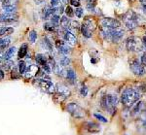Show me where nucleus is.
I'll return each mask as SVG.
<instances>
[{"mask_svg": "<svg viewBox=\"0 0 146 135\" xmlns=\"http://www.w3.org/2000/svg\"><path fill=\"white\" fill-rule=\"evenodd\" d=\"M141 97V93L138 91L137 89L135 87H127L125 89L121 94V102L123 103L125 107L131 108L133 104L139 101Z\"/></svg>", "mask_w": 146, "mask_h": 135, "instance_id": "f257e3e1", "label": "nucleus"}, {"mask_svg": "<svg viewBox=\"0 0 146 135\" xmlns=\"http://www.w3.org/2000/svg\"><path fill=\"white\" fill-rule=\"evenodd\" d=\"M100 35L105 41L113 42V43H119L124 37L125 31L122 28H116V29H110L101 26L100 29Z\"/></svg>", "mask_w": 146, "mask_h": 135, "instance_id": "f03ea898", "label": "nucleus"}, {"mask_svg": "<svg viewBox=\"0 0 146 135\" xmlns=\"http://www.w3.org/2000/svg\"><path fill=\"white\" fill-rule=\"evenodd\" d=\"M66 110H67V112L74 118V119L82 120V119H84V118H86V115H87L86 110L76 103L67 104Z\"/></svg>", "mask_w": 146, "mask_h": 135, "instance_id": "7ed1b4c3", "label": "nucleus"}, {"mask_svg": "<svg viewBox=\"0 0 146 135\" xmlns=\"http://www.w3.org/2000/svg\"><path fill=\"white\" fill-rule=\"evenodd\" d=\"M126 48L129 52H131V53L141 52L143 49L142 40H140L139 38L135 36L129 37L126 41Z\"/></svg>", "mask_w": 146, "mask_h": 135, "instance_id": "20e7f679", "label": "nucleus"}, {"mask_svg": "<svg viewBox=\"0 0 146 135\" xmlns=\"http://www.w3.org/2000/svg\"><path fill=\"white\" fill-rule=\"evenodd\" d=\"M124 22L128 29H135L138 26V16L133 11H128L124 16Z\"/></svg>", "mask_w": 146, "mask_h": 135, "instance_id": "39448f33", "label": "nucleus"}, {"mask_svg": "<svg viewBox=\"0 0 146 135\" xmlns=\"http://www.w3.org/2000/svg\"><path fill=\"white\" fill-rule=\"evenodd\" d=\"M34 84L37 85L39 87L43 89L44 91L48 93H54L56 91L55 85L52 83L49 79H44V78H37L34 80Z\"/></svg>", "mask_w": 146, "mask_h": 135, "instance_id": "423d86ee", "label": "nucleus"}, {"mask_svg": "<svg viewBox=\"0 0 146 135\" xmlns=\"http://www.w3.org/2000/svg\"><path fill=\"white\" fill-rule=\"evenodd\" d=\"M129 68H131V72L133 73L135 76H138V77H141V76L145 75V67L142 65L141 61H139L136 58H133L129 61Z\"/></svg>", "mask_w": 146, "mask_h": 135, "instance_id": "0eeeda50", "label": "nucleus"}, {"mask_svg": "<svg viewBox=\"0 0 146 135\" xmlns=\"http://www.w3.org/2000/svg\"><path fill=\"white\" fill-rule=\"evenodd\" d=\"M101 26L110 28V29H116V28H121V22L118 20L113 18H104L100 22Z\"/></svg>", "mask_w": 146, "mask_h": 135, "instance_id": "6e6552de", "label": "nucleus"}, {"mask_svg": "<svg viewBox=\"0 0 146 135\" xmlns=\"http://www.w3.org/2000/svg\"><path fill=\"white\" fill-rule=\"evenodd\" d=\"M18 21V15L16 13H4L0 16V23L11 24Z\"/></svg>", "mask_w": 146, "mask_h": 135, "instance_id": "1a4fd4ad", "label": "nucleus"}, {"mask_svg": "<svg viewBox=\"0 0 146 135\" xmlns=\"http://www.w3.org/2000/svg\"><path fill=\"white\" fill-rule=\"evenodd\" d=\"M70 94V91L69 89H67L65 86H63V85H56V96H58V97L62 98V101L64 100L65 98H67L68 96H69Z\"/></svg>", "mask_w": 146, "mask_h": 135, "instance_id": "9d476101", "label": "nucleus"}, {"mask_svg": "<svg viewBox=\"0 0 146 135\" xmlns=\"http://www.w3.org/2000/svg\"><path fill=\"white\" fill-rule=\"evenodd\" d=\"M56 47L58 49V51L60 52V54H63V56H67L70 53V47L65 41L62 40H58L56 42Z\"/></svg>", "mask_w": 146, "mask_h": 135, "instance_id": "9b49d317", "label": "nucleus"}, {"mask_svg": "<svg viewBox=\"0 0 146 135\" xmlns=\"http://www.w3.org/2000/svg\"><path fill=\"white\" fill-rule=\"evenodd\" d=\"M63 39L69 46H75L77 44V38L70 30H63Z\"/></svg>", "mask_w": 146, "mask_h": 135, "instance_id": "f8f14e48", "label": "nucleus"}, {"mask_svg": "<svg viewBox=\"0 0 146 135\" xmlns=\"http://www.w3.org/2000/svg\"><path fill=\"white\" fill-rule=\"evenodd\" d=\"M84 128L92 134H96L100 131V125L94 122H86L84 124Z\"/></svg>", "mask_w": 146, "mask_h": 135, "instance_id": "ddd939ff", "label": "nucleus"}, {"mask_svg": "<svg viewBox=\"0 0 146 135\" xmlns=\"http://www.w3.org/2000/svg\"><path fill=\"white\" fill-rule=\"evenodd\" d=\"M83 24L86 26L87 28L91 30L92 32H94L96 28V22L94 18H91V17H87V18L84 19V22H83Z\"/></svg>", "mask_w": 146, "mask_h": 135, "instance_id": "4468645a", "label": "nucleus"}, {"mask_svg": "<svg viewBox=\"0 0 146 135\" xmlns=\"http://www.w3.org/2000/svg\"><path fill=\"white\" fill-rule=\"evenodd\" d=\"M142 107H143V102L142 101H137L135 104H133L131 107V117H135V116L138 115L141 111H142Z\"/></svg>", "mask_w": 146, "mask_h": 135, "instance_id": "2eb2a0df", "label": "nucleus"}, {"mask_svg": "<svg viewBox=\"0 0 146 135\" xmlns=\"http://www.w3.org/2000/svg\"><path fill=\"white\" fill-rule=\"evenodd\" d=\"M107 101H108V104H109L110 107L116 109L117 105L119 104V101L120 99L116 94H107Z\"/></svg>", "mask_w": 146, "mask_h": 135, "instance_id": "dca6fc26", "label": "nucleus"}, {"mask_svg": "<svg viewBox=\"0 0 146 135\" xmlns=\"http://www.w3.org/2000/svg\"><path fill=\"white\" fill-rule=\"evenodd\" d=\"M56 13V9L53 8V7H49L47 6L43 9V19L46 21L51 20V18L55 15Z\"/></svg>", "mask_w": 146, "mask_h": 135, "instance_id": "f3484780", "label": "nucleus"}, {"mask_svg": "<svg viewBox=\"0 0 146 135\" xmlns=\"http://www.w3.org/2000/svg\"><path fill=\"white\" fill-rule=\"evenodd\" d=\"M38 72H39V68H38V66H36V65H34V64H31V65H29L27 67V71H25V73H27V77L28 78H31V77H33V76H37L38 75Z\"/></svg>", "mask_w": 146, "mask_h": 135, "instance_id": "a211bd4d", "label": "nucleus"}, {"mask_svg": "<svg viewBox=\"0 0 146 135\" xmlns=\"http://www.w3.org/2000/svg\"><path fill=\"white\" fill-rule=\"evenodd\" d=\"M70 23H71V21L70 19H68V17L63 16L62 19H60V24L63 30H69L70 29Z\"/></svg>", "mask_w": 146, "mask_h": 135, "instance_id": "6ab92c4d", "label": "nucleus"}, {"mask_svg": "<svg viewBox=\"0 0 146 135\" xmlns=\"http://www.w3.org/2000/svg\"><path fill=\"white\" fill-rule=\"evenodd\" d=\"M35 60H36L37 64L40 65V66H44V65L48 64V58L45 56V54H36V56H35Z\"/></svg>", "mask_w": 146, "mask_h": 135, "instance_id": "aec40b11", "label": "nucleus"}, {"mask_svg": "<svg viewBox=\"0 0 146 135\" xmlns=\"http://www.w3.org/2000/svg\"><path fill=\"white\" fill-rule=\"evenodd\" d=\"M66 78L67 80L69 81L71 84H74L76 82V79H77V76H76V73L73 69H68L66 71Z\"/></svg>", "mask_w": 146, "mask_h": 135, "instance_id": "412c9836", "label": "nucleus"}, {"mask_svg": "<svg viewBox=\"0 0 146 135\" xmlns=\"http://www.w3.org/2000/svg\"><path fill=\"white\" fill-rule=\"evenodd\" d=\"M27 48H28V46H27V43L23 44L22 46L20 47V50H19V53H18V56H19V58H20V60H22V58H23L25 56H27Z\"/></svg>", "mask_w": 146, "mask_h": 135, "instance_id": "4be33fe9", "label": "nucleus"}, {"mask_svg": "<svg viewBox=\"0 0 146 135\" xmlns=\"http://www.w3.org/2000/svg\"><path fill=\"white\" fill-rule=\"evenodd\" d=\"M10 43H11V39L9 37L0 38V52H3V50L6 49L10 45Z\"/></svg>", "mask_w": 146, "mask_h": 135, "instance_id": "5701e85b", "label": "nucleus"}, {"mask_svg": "<svg viewBox=\"0 0 146 135\" xmlns=\"http://www.w3.org/2000/svg\"><path fill=\"white\" fill-rule=\"evenodd\" d=\"M16 51H17V49H16L15 47H12V48L7 50L6 53L4 54V60H10L11 58L14 56V54H16Z\"/></svg>", "mask_w": 146, "mask_h": 135, "instance_id": "b1692460", "label": "nucleus"}, {"mask_svg": "<svg viewBox=\"0 0 146 135\" xmlns=\"http://www.w3.org/2000/svg\"><path fill=\"white\" fill-rule=\"evenodd\" d=\"M14 32L13 27H0V36H8Z\"/></svg>", "mask_w": 146, "mask_h": 135, "instance_id": "393cba45", "label": "nucleus"}, {"mask_svg": "<svg viewBox=\"0 0 146 135\" xmlns=\"http://www.w3.org/2000/svg\"><path fill=\"white\" fill-rule=\"evenodd\" d=\"M42 44L44 45V48L48 50L49 52H53V44L51 43V41L48 39V37H44L42 40Z\"/></svg>", "mask_w": 146, "mask_h": 135, "instance_id": "a878e982", "label": "nucleus"}, {"mask_svg": "<svg viewBox=\"0 0 146 135\" xmlns=\"http://www.w3.org/2000/svg\"><path fill=\"white\" fill-rule=\"evenodd\" d=\"M80 30H81V33H82V35H83L84 37H86V38H91L92 37V32L89 28H87L86 26H85L84 24H82L81 25V27H80Z\"/></svg>", "mask_w": 146, "mask_h": 135, "instance_id": "bb28decb", "label": "nucleus"}, {"mask_svg": "<svg viewBox=\"0 0 146 135\" xmlns=\"http://www.w3.org/2000/svg\"><path fill=\"white\" fill-rule=\"evenodd\" d=\"M18 68H19V73L20 74H25V71L27 69V66L25 64V62L23 60H21L20 62H19V65H18Z\"/></svg>", "mask_w": 146, "mask_h": 135, "instance_id": "cd10ccee", "label": "nucleus"}, {"mask_svg": "<svg viewBox=\"0 0 146 135\" xmlns=\"http://www.w3.org/2000/svg\"><path fill=\"white\" fill-rule=\"evenodd\" d=\"M70 63V58H68L67 56H62V58H60V65L62 66V67H65V66L69 65Z\"/></svg>", "mask_w": 146, "mask_h": 135, "instance_id": "c85d7f7f", "label": "nucleus"}, {"mask_svg": "<svg viewBox=\"0 0 146 135\" xmlns=\"http://www.w3.org/2000/svg\"><path fill=\"white\" fill-rule=\"evenodd\" d=\"M44 29L47 30V31L53 32V31H55L56 26H55V25H54V23H53V22H49L44 23Z\"/></svg>", "mask_w": 146, "mask_h": 135, "instance_id": "c756f323", "label": "nucleus"}, {"mask_svg": "<svg viewBox=\"0 0 146 135\" xmlns=\"http://www.w3.org/2000/svg\"><path fill=\"white\" fill-rule=\"evenodd\" d=\"M2 8L5 13H15L17 10V6H4L2 5Z\"/></svg>", "mask_w": 146, "mask_h": 135, "instance_id": "7c9ffc66", "label": "nucleus"}, {"mask_svg": "<svg viewBox=\"0 0 146 135\" xmlns=\"http://www.w3.org/2000/svg\"><path fill=\"white\" fill-rule=\"evenodd\" d=\"M60 16L58 15V14H55L53 17L51 18V22L54 23V25L56 27L58 26V24H60Z\"/></svg>", "mask_w": 146, "mask_h": 135, "instance_id": "2f4dec72", "label": "nucleus"}, {"mask_svg": "<svg viewBox=\"0 0 146 135\" xmlns=\"http://www.w3.org/2000/svg\"><path fill=\"white\" fill-rule=\"evenodd\" d=\"M94 117H95L98 120H100V122H103V124H106V122H108V120L106 119V118L103 117V116H102V115H100V114L95 113V114H94Z\"/></svg>", "mask_w": 146, "mask_h": 135, "instance_id": "473e14b6", "label": "nucleus"}, {"mask_svg": "<svg viewBox=\"0 0 146 135\" xmlns=\"http://www.w3.org/2000/svg\"><path fill=\"white\" fill-rule=\"evenodd\" d=\"M36 39H37V32L35 30H31L29 32V41L33 44L36 42Z\"/></svg>", "mask_w": 146, "mask_h": 135, "instance_id": "72a5a7b5", "label": "nucleus"}, {"mask_svg": "<svg viewBox=\"0 0 146 135\" xmlns=\"http://www.w3.org/2000/svg\"><path fill=\"white\" fill-rule=\"evenodd\" d=\"M19 0H4L3 5L4 6H17Z\"/></svg>", "mask_w": 146, "mask_h": 135, "instance_id": "f704fd0d", "label": "nucleus"}, {"mask_svg": "<svg viewBox=\"0 0 146 135\" xmlns=\"http://www.w3.org/2000/svg\"><path fill=\"white\" fill-rule=\"evenodd\" d=\"M74 15L77 17V18L81 19L83 18L84 16V10L82 8H80V7H78V8H76V10L74 11Z\"/></svg>", "mask_w": 146, "mask_h": 135, "instance_id": "c9c22d12", "label": "nucleus"}, {"mask_svg": "<svg viewBox=\"0 0 146 135\" xmlns=\"http://www.w3.org/2000/svg\"><path fill=\"white\" fill-rule=\"evenodd\" d=\"M11 67H14V62L11 60H6V62L3 64V68L6 71H8Z\"/></svg>", "mask_w": 146, "mask_h": 135, "instance_id": "e433bc0d", "label": "nucleus"}, {"mask_svg": "<svg viewBox=\"0 0 146 135\" xmlns=\"http://www.w3.org/2000/svg\"><path fill=\"white\" fill-rule=\"evenodd\" d=\"M88 92H89V89L87 87H82L80 89V94H81L82 97H86L88 95Z\"/></svg>", "mask_w": 146, "mask_h": 135, "instance_id": "4c0bfd02", "label": "nucleus"}, {"mask_svg": "<svg viewBox=\"0 0 146 135\" xmlns=\"http://www.w3.org/2000/svg\"><path fill=\"white\" fill-rule=\"evenodd\" d=\"M65 13H66V17H68V18H71V17L74 16V11H73V9L70 6L66 7V9H65Z\"/></svg>", "mask_w": 146, "mask_h": 135, "instance_id": "58836bf2", "label": "nucleus"}, {"mask_svg": "<svg viewBox=\"0 0 146 135\" xmlns=\"http://www.w3.org/2000/svg\"><path fill=\"white\" fill-rule=\"evenodd\" d=\"M60 5V0H51V6L53 8H56Z\"/></svg>", "mask_w": 146, "mask_h": 135, "instance_id": "ea45409f", "label": "nucleus"}, {"mask_svg": "<svg viewBox=\"0 0 146 135\" xmlns=\"http://www.w3.org/2000/svg\"><path fill=\"white\" fill-rule=\"evenodd\" d=\"M17 73H18V68L13 67V70H12V78H18L19 75H17Z\"/></svg>", "mask_w": 146, "mask_h": 135, "instance_id": "a19ab883", "label": "nucleus"}, {"mask_svg": "<svg viewBox=\"0 0 146 135\" xmlns=\"http://www.w3.org/2000/svg\"><path fill=\"white\" fill-rule=\"evenodd\" d=\"M141 7H142V10L144 12V14L146 15V0H139Z\"/></svg>", "mask_w": 146, "mask_h": 135, "instance_id": "79ce46f5", "label": "nucleus"}, {"mask_svg": "<svg viewBox=\"0 0 146 135\" xmlns=\"http://www.w3.org/2000/svg\"><path fill=\"white\" fill-rule=\"evenodd\" d=\"M70 4H71L72 6L79 7L80 6V1L79 0H70Z\"/></svg>", "mask_w": 146, "mask_h": 135, "instance_id": "37998d69", "label": "nucleus"}, {"mask_svg": "<svg viewBox=\"0 0 146 135\" xmlns=\"http://www.w3.org/2000/svg\"><path fill=\"white\" fill-rule=\"evenodd\" d=\"M141 63H142V65L146 68V53L143 54L142 56H141Z\"/></svg>", "mask_w": 146, "mask_h": 135, "instance_id": "c03bdc74", "label": "nucleus"}, {"mask_svg": "<svg viewBox=\"0 0 146 135\" xmlns=\"http://www.w3.org/2000/svg\"><path fill=\"white\" fill-rule=\"evenodd\" d=\"M142 44H143V48L146 50V36L142 39Z\"/></svg>", "mask_w": 146, "mask_h": 135, "instance_id": "a18cd8bd", "label": "nucleus"}, {"mask_svg": "<svg viewBox=\"0 0 146 135\" xmlns=\"http://www.w3.org/2000/svg\"><path fill=\"white\" fill-rule=\"evenodd\" d=\"M3 78H4V72L0 69V81H1V80H3Z\"/></svg>", "mask_w": 146, "mask_h": 135, "instance_id": "49530a36", "label": "nucleus"}, {"mask_svg": "<svg viewBox=\"0 0 146 135\" xmlns=\"http://www.w3.org/2000/svg\"><path fill=\"white\" fill-rule=\"evenodd\" d=\"M63 1H66V0H63Z\"/></svg>", "mask_w": 146, "mask_h": 135, "instance_id": "de8ad7c7", "label": "nucleus"}, {"mask_svg": "<svg viewBox=\"0 0 146 135\" xmlns=\"http://www.w3.org/2000/svg\"><path fill=\"white\" fill-rule=\"evenodd\" d=\"M125 135H127V134H125Z\"/></svg>", "mask_w": 146, "mask_h": 135, "instance_id": "09e8293b", "label": "nucleus"}, {"mask_svg": "<svg viewBox=\"0 0 146 135\" xmlns=\"http://www.w3.org/2000/svg\"><path fill=\"white\" fill-rule=\"evenodd\" d=\"M3 1H4V0H3Z\"/></svg>", "mask_w": 146, "mask_h": 135, "instance_id": "8fccbe9b", "label": "nucleus"}]
</instances>
